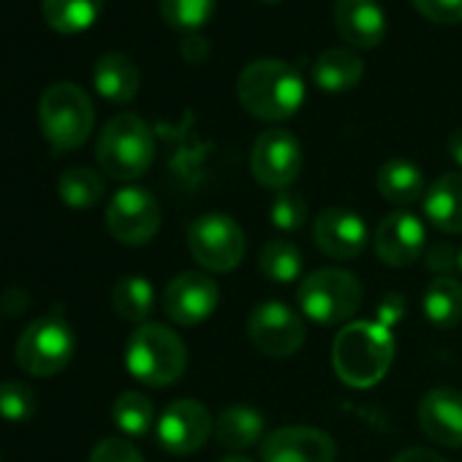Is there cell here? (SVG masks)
<instances>
[{
  "mask_svg": "<svg viewBox=\"0 0 462 462\" xmlns=\"http://www.w3.org/2000/svg\"><path fill=\"white\" fill-rule=\"evenodd\" d=\"M237 98L254 117L281 123L302 106L305 82L294 66L262 58L243 69L237 79Z\"/></svg>",
  "mask_w": 462,
  "mask_h": 462,
  "instance_id": "cell-1",
  "label": "cell"
},
{
  "mask_svg": "<svg viewBox=\"0 0 462 462\" xmlns=\"http://www.w3.org/2000/svg\"><path fill=\"white\" fill-rule=\"evenodd\" d=\"M394 362V337L383 324L354 321L343 327L332 346V365L343 383L354 389L375 386Z\"/></svg>",
  "mask_w": 462,
  "mask_h": 462,
  "instance_id": "cell-2",
  "label": "cell"
},
{
  "mask_svg": "<svg viewBox=\"0 0 462 462\" xmlns=\"http://www.w3.org/2000/svg\"><path fill=\"white\" fill-rule=\"evenodd\" d=\"M96 158L112 180H139L155 158V136L136 115H117L101 131Z\"/></svg>",
  "mask_w": 462,
  "mask_h": 462,
  "instance_id": "cell-3",
  "label": "cell"
},
{
  "mask_svg": "<svg viewBox=\"0 0 462 462\" xmlns=\"http://www.w3.org/2000/svg\"><path fill=\"white\" fill-rule=\"evenodd\" d=\"M188 365L182 337L163 324H142L125 346L128 373L147 386L174 383Z\"/></svg>",
  "mask_w": 462,
  "mask_h": 462,
  "instance_id": "cell-4",
  "label": "cell"
},
{
  "mask_svg": "<svg viewBox=\"0 0 462 462\" xmlns=\"http://www.w3.org/2000/svg\"><path fill=\"white\" fill-rule=\"evenodd\" d=\"M39 120L52 150L69 152L88 142L96 123V109L90 96L79 85L55 82L44 90L39 101Z\"/></svg>",
  "mask_w": 462,
  "mask_h": 462,
  "instance_id": "cell-5",
  "label": "cell"
},
{
  "mask_svg": "<svg viewBox=\"0 0 462 462\" xmlns=\"http://www.w3.org/2000/svg\"><path fill=\"white\" fill-rule=\"evenodd\" d=\"M302 313L321 324V327H335L348 321L359 305H362V283L356 275L335 267H324L310 273L297 291Z\"/></svg>",
  "mask_w": 462,
  "mask_h": 462,
  "instance_id": "cell-6",
  "label": "cell"
},
{
  "mask_svg": "<svg viewBox=\"0 0 462 462\" xmlns=\"http://www.w3.org/2000/svg\"><path fill=\"white\" fill-rule=\"evenodd\" d=\"M77 348V337L71 324L52 313V316H42L36 319L17 343V362L25 373L36 375V378H50L58 375L74 356Z\"/></svg>",
  "mask_w": 462,
  "mask_h": 462,
  "instance_id": "cell-7",
  "label": "cell"
},
{
  "mask_svg": "<svg viewBox=\"0 0 462 462\" xmlns=\"http://www.w3.org/2000/svg\"><path fill=\"white\" fill-rule=\"evenodd\" d=\"M188 251L207 273H231L245 256V231L231 215H201L188 228Z\"/></svg>",
  "mask_w": 462,
  "mask_h": 462,
  "instance_id": "cell-8",
  "label": "cell"
},
{
  "mask_svg": "<svg viewBox=\"0 0 462 462\" xmlns=\"http://www.w3.org/2000/svg\"><path fill=\"white\" fill-rule=\"evenodd\" d=\"M106 228L123 245H147L161 228V204L144 188H123L106 207Z\"/></svg>",
  "mask_w": 462,
  "mask_h": 462,
  "instance_id": "cell-9",
  "label": "cell"
},
{
  "mask_svg": "<svg viewBox=\"0 0 462 462\" xmlns=\"http://www.w3.org/2000/svg\"><path fill=\"white\" fill-rule=\"evenodd\" d=\"M251 343L275 359L294 356L305 343V321L283 302H262L248 316Z\"/></svg>",
  "mask_w": 462,
  "mask_h": 462,
  "instance_id": "cell-10",
  "label": "cell"
},
{
  "mask_svg": "<svg viewBox=\"0 0 462 462\" xmlns=\"http://www.w3.org/2000/svg\"><path fill=\"white\" fill-rule=\"evenodd\" d=\"M251 171L259 185L286 190L302 171V144L283 128L264 131L251 152Z\"/></svg>",
  "mask_w": 462,
  "mask_h": 462,
  "instance_id": "cell-11",
  "label": "cell"
},
{
  "mask_svg": "<svg viewBox=\"0 0 462 462\" xmlns=\"http://www.w3.org/2000/svg\"><path fill=\"white\" fill-rule=\"evenodd\" d=\"M212 416L199 400H174L163 408V413L155 421V435L161 448L169 454L185 457L199 451L209 432H212Z\"/></svg>",
  "mask_w": 462,
  "mask_h": 462,
  "instance_id": "cell-12",
  "label": "cell"
},
{
  "mask_svg": "<svg viewBox=\"0 0 462 462\" xmlns=\"http://www.w3.org/2000/svg\"><path fill=\"white\" fill-rule=\"evenodd\" d=\"M217 283L204 273H182L163 291V313L180 327H196L217 308Z\"/></svg>",
  "mask_w": 462,
  "mask_h": 462,
  "instance_id": "cell-13",
  "label": "cell"
},
{
  "mask_svg": "<svg viewBox=\"0 0 462 462\" xmlns=\"http://www.w3.org/2000/svg\"><path fill=\"white\" fill-rule=\"evenodd\" d=\"M313 240L324 256L351 262L367 248V226L356 212L329 207L313 220Z\"/></svg>",
  "mask_w": 462,
  "mask_h": 462,
  "instance_id": "cell-14",
  "label": "cell"
},
{
  "mask_svg": "<svg viewBox=\"0 0 462 462\" xmlns=\"http://www.w3.org/2000/svg\"><path fill=\"white\" fill-rule=\"evenodd\" d=\"M335 440L316 427H281L262 443L264 462H335Z\"/></svg>",
  "mask_w": 462,
  "mask_h": 462,
  "instance_id": "cell-15",
  "label": "cell"
},
{
  "mask_svg": "<svg viewBox=\"0 0 462 462\" xmlns=\"http://www.w3.org/2000/svg\"><path fill=\"white\" fill-rule=\"evenodd\" d=\"M424 226L411 212H392L386 215L375 228V254L389 267H408L413 264L424 251Z\"/></svg>",
  "mask_w": 462,
  "mask_h": 462,
  "instance_id": "cell-16",
  "label": "cell"
},
{
  "mask_svg": "<svg viewBox=\"0 0 462 462\" xmlns=\"http://www.w3.org/2000/svg\"><path fill=\"white\" fill-rule=\"evenodd\" d=\"M335 28L356 50H373L386 36V17L375 0H335Z\"/></svg>",
  "mask_w": 462,
  "mask_h": 462,
  "instance_id": "cell-17",
  "label": "cell"
},
{
  "mask_svg": "<svg viewBox=\"0 0 462 462\" xmlns=\"http://www.w3.org/2000/svg\"><path fill=\"white\" fill-rule=\"evenodd\" d=\"M421 430L440 446H462V392L432 389L419 402Z\"/></svg>",
  "mask_w": 462,
  "mask_h": 462,
  "instance_id": "cell-18",
  "label": "cell"
},
{
  "mask_svg": "<svg viewBox=\"0 0 462 462\" xmlns=\"http://www.w3.org/2000/svg\"><path fill=\"white\" fill-rule=\"evenodd\" d=\"M424 215L443 235H462V171H448L427 188Z\"/></svg>",
  "mask_w": 462,
  "mask_h": 462,
  "instance_id": "cell-19",
  "label": "cell"
},
{
  "mask_svg": "<svg viewBox=\"0 0 462 462\" xmlns=\"http://www.w3.org/2000/svg\"><path fill=\"white\" fill-rule=\"evenodd\" d=\"M96 90L112 104H131L139 93V69L123 52H109L96 63Z\"/></svg>",
  "mask_w": 462,
  "mask_h": 462,
  "instance_id": "cell-20",
  "label": "cell"
},
{
  "mask_svg": "<svg viewBox=\"0 0 462 462\" xmlns=\"http://www.w3.org/2000/svg\"><path fill=\"white\" fill-rule=\"evenodd\" d=\"M212 430L223 448L240 451V448H251L262 440V435L267 430V419L262 411H256L251 405H231L217 416Z\"/></svg>",
  "mask_w": 462,
  "mask_h": 462,
  "instance_id": "cell-21",
  "label": "cell"
},
{
  "mask_svg": "<svg viewBox=\"0 0 462 462\" xmlns=\"http://www.w3.org/2000/svg\"><path fill=\"white\" fill-rule=\"evenodd\" d=\"M362 74H365L362 58L343 47L321 52L313 63V82L327 93H346L356 88Z\"/></svg>",
  "mask_w": 462,
  "mask_h": 462,
  "instance_id": "cell-22",
  "label": "cell"
},
{
  "mask_svg": "<svg viewBox=\"0 0 462 462\" xmlns=\"http://www.w3.org/2000/svg\"><path fill=\"white\" fill-rule=\"evenodd\" d=\"M378 193L392 204H413L424 193V177L421 169L405 158H392L378 169L375 177Z\"/></svg>",
  "mask_w": 462,
  "mask_h": 462,
  "instance_id": "cell-23",
  "label": "cell"
},
{
  "mask_svg": "<svg viewBox=\"0 0 462 462\" xmlns=\"http://www.w3.org/2000/svg\"><path fill=\"white\" fill-rule=\"evenodd\" d=\"M104 9V0H42V14L47 25L60 36L88 31Z\"/></svg>",
  "mask_w": 462,
  "mask_h": 462,
  "instance_id": "cell-24",
  "label": "cell"
},
{
  "mask_svg": "<svg viewBox=\"0 0 462 462\" xmlns=\"http://www.w3.org/2000/svg\"><path fill=\"white\" fill-rule=\"evenodd\" d=\"M424 316L438 329H454L462 321V283L454 278H435L421 300Z\"/></svg>",
  "mask_w": 462,
  "mask_h": 462,
  "instance_id": "cell-25",
  "label": "cell"
},
{
  "mask_svg": "<svg viewBox=\"0 0 462 462\" xmlns=\"http://www.w3.org/2000/svg\"><path fill=\"white\" fill-rule=\"evenodd\" d=\"M104 180L98 171L93 169H85V166H74V169H66L63 177L58 180V193L60 199L74 207V209H88V207H96L101 199H104Z\"/></svg>",
  "mask_w": 462,
  "mask_h": 462,
  "instance_id": "cell-26",
  "label": "cell"
},
{
  "mask_svg": "<svg viewBox=\"0 0 462 462\" xmlns=\"http://www.w3.org/2000/svg\"><path fill=\"white\" fill-rule=\"evenodd\" d=\"M302 254L297 245L286 240H273L264 245L259 256V270L267 281L273 283H294L302 275Z\"/></svg>",
  "mask_w": 462,
  "mask_h": 462,
  "instance_id": "cell-27",
  "label": "cell"
},
{
  "mask_svg": "<svg viewBox=\"0 0 462 462\" xmlns=\"http://www.w3.org/2000/svg\"><path fill=\"white\" fill-rule=\"evenodd\" d=\"M112 305H115L117 316H123L125 321H144L155 305V294H152L150 281L139 278V275L123 278L112 291Z\"/></svg>",
  "mask_w": 462,
  "mask_h": 462,
  "instance_id": "cell-28",
  "label": "cell"
},
{
  "mask_svg": "<svg viewBox=\"0 0 462 462\" xmlns=\"http://www.w3.org/2000/svg\"><path fill=\"white\" fill-rule=\"evenodd\" d=\"M112 416H115V424L131 438L147 435L155 424V408L139 392H123L112 405Z\"/></svg>",
  "mask_w": 462,
  "mask_h": 462,
  "instance_id": "cell-29",
  "label": "cell"
},
{
  "mask_svg": "<svg viewBox=\"0 0 462 462\" xmlns=\"http://www.w3.org/2000/svg\"><path fill=\"white\" fill-rule=\"evenodd\" d=\"M215 12V0H161V17L177 31L201 28Z\"/></svg>",
  "mask_w": 462,
  "mask_h": 462,
  "instance_id": "cell-30",
  "label": "cell"
},
{
  "mask_svg": "<svg viewBox=\"0 0 462 462\" xmlns=\"http://www.w3.org/2000/svg\"><path fill=\"white\" fill-rule=\"evenodd\" d=\"M39 408L36 392L20 381L0 383V416L6 421H28Z\"/></svg>",
  "mask_w": 462,
  "mask_h": 462,
  "instance_id": "cell-31",
  "label": "cell"
},
{
  "mask_svg": "<svg viewBox=\"0 0 462 462\" xmlns=\"http://www.w3.org/2000/svg\"><path fill=\"white\" fill-rule=\"evenodd\" d=\"M308 201L294 190H281L270 207V217L281 231H300L308 223Z\"/></svg>",
  "mask_w": 462,
  "mask_h": 462,
  "instance_id": "cell-32",
  "label": "cell"
},
{
  "mask_svg": "<svg viewBox=\"0 0 462 462\" xmlns=\"http://www.w3.org/2000/svg\"><path fill=\"white\" fill-rule=\"evenodd\" d=\"M413 9L435 25L462 23V0H411Z\"/></svg>",
  "mask_w": 462,
  "mask_h": 462,
  "instance_id": "cell-33",
  "label": "cell"
},
{
  "mask_svg": "<svg viewBox=\"0 0 462 462\" xmlns=\"http://www.w3.org/2000/svg\"><path fill=\"white\" fill-rule=\"evenodd\" d=\"M90 462H144V457L125 438H104L96 443Z\"/></svg>",
  "mask_w": 462,
  "mask_h": 462,
  "instance_id": "cell-34",
  "label": "cell"
},
{
  "mask_svg": "<svg viewBox=\"0 0 462 462\" xmlns=\"http://www.w3.org/2000/svg\"><path fill=\"white\" fill-rule=\"evenodd\" d=\"M427 264H430V270L435 273H446V270H451V267H459V251H454L451 245H438V248H432L430 254H427Z\"/></svg>",
  "mask_w": 462,
  "mask_h": 462,
  "instance_id": "cell-35",
  "label": "cell"
},
{
  "mask_svg": "<svg viewBox=\"0 0 462 462\" xmlns=\"http://www.w3.org/2000/svg\"><path fill=\"white\" fill-rule=\"evenodd\" d=\"M392 462H446V459H443L440 454L430 451V448L416 446V448H405V451H400Z\"/></svg>",
  "mask_w": 462,
  "mask_h": 462,
  "instance_id": "cell-36",
  "label": "cell"
},
{
  "mask_svg": "<svg viewBox=\"0 0 462 462\" xmlns=\"http://www.w3.org/2000/svg\"><path fill=\"white\" fill-rule=\"evenodd\" d=\"M448 152H451L454 163L462 166V128L451 134V139H448Z\"/></svg>",
  "mask_w": 462,
  "mask_h": 462,
  "instance_id": "cell-37",
  "label": "cell"
},
{
  "mask_svg": "<svg viewBox=\"0 0 462 462\" xmlns=\"http://www.w3.org/2000/svg\"><path fill=\"white\" fill-rule=\"evenodd\" d=\"M220 462H251L248 457H240V454H231V457H226V459H220Z\"/></svg>",
  "mask_w": 462,
  "mask_h": 462,
  "instance_id": "cell-38",
  "label": "cell"
},
{
  "mask_svg": "<svg viewBox=\"0 0 462 462\" xmlns=\"http://www.w3.org/2000/svg\"><path fill=\"white\" fill-rule=\"evenodd\" d=\"M262 4H278V0H262Z\"/></svg>",
  "mask_w": 462,
  "mask_h": 462,
  "instance_id": "cell-39",
  "label": "cell"
},
{
  "mask_svg": "<svg viewBox=\"0 0 462 462\" xmlns=\"http://www.w3.org/2000/svg\"><path fill=\"white\" fill-rule=\"evenodd\" d=\"M459 270H462V248H459Z\"/></svg>",
  "mask_w": 462,
  "mask_h": 462,
  "instance_id": "cell-40",
  "label": "cell"
}]
</instances>
